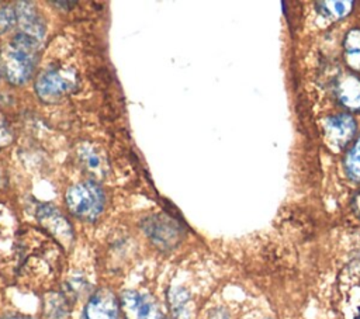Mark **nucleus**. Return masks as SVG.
<instances>
[{
    "label": "nucleus",
    "mask_w": 360,
    "mask_h": 319,
    "mask_svg": "<svg viewBox=\"0 0 360 319\" xmlns=\"http://www.w3.org/2000/svg\"><path fill=\"white\" fill-rule=\"evenodd\" d=\"M39 59V41L18 32L0 51V67L8 83L21 86L27 83Z\"/></svg>",
    "instance_id": "nucleus-1"
},
{
    "label": "nucleus",
    "mask_w": 360,
    "mask_h": 319,
    "mask_svg": "<svg viewBox=\"0 0 360 319\" xmlns=\"http://www.w3.org/2000/svg\"><path fill=\"white\" fill-rule=\"evenodd\" d=\"M34 87L42 103L55 104L77 90L79 73L72 66H49L38 74Z\"/></svg>",
    "instance_id": "nucleus-2"
},
{
    "label": "nucleus",
    "mask_w": 360,
    "mask_h": 319,
    "mask_svg": "<svg viewBox=\"0 0 360 319\" xmlns=\"http://www.w3.org/2000/svg\"><path fill=\"white\" fill-rule=\"evenodd\" d=\"M69 212L82 221L93 222L104 211L105 195L94 180H84L73 184L65 195Z\"/></svg>",
    "instance_id": "nucleus-3"
},
{
    "label": "nucleus",
    "mask_w": 360,
    "mask_h": 319,
    "mask_svg": "<svg viewBox=\"0 0 360 319\" xmlns=\"http://www.w3.org/2000/svg\"><path fill=\"white\" fill-rule=\"evenodd\" d=\"M37 219L45 232H48L63 249H69L72 246L75 239L73 228L56 207L51 204H41L37 208Z\"/></svg>",
    "instance_id": "nucleus-4"
},
{
    "label": "nucleus",
    "mask_w": 360,
    "mask_h": 319,
    "mask_svg": "<svg viewBox=\"0 0 360 319\" xmlns=\"http://www.w3.org/2000/svg\"><path fill=\"white\" fill-rule=\"evenodd\" d=\"M120 309L125 319H166L165 313L150 295L134 289L121 292Z\"/></svg>",
    "instance_id": "nucleus-5"
},
{
    "label": "nucleus",
    "mask_w": 360,
    "mask_h": 319,
    "mask_svg": "<svg viewBox=\"0 0 360 319\" xmlns=\"http://www.w3.org/2000/svg\"><path fill=\"white\" fill-rule=\"evenodd\" d=\"M142 228L150 240L162 249L174 246L180 239L179 226L165 215H152L143 219Z\"/></svg>",
    "instance_id": "nucleus-6"
},
{
    "label": "nucleus",
    "mask_w": 360,
    "mask_h": 319,
    "mask_svg": "<svg viewBox=\"0 0 360 319\" xmlns=\"http://www.w3.org/2000/svg\"><path fill=\"white\" fill-rule=\"evenodd\" d=\"M323 132L326 143L335 149L340 150L347 146V143L353 139L356 132V122L347 114L332 115L323 122Z\"/></svg>",
    "instance_id": "nucleus-7"
},
{
    "label": "nucleus",
    "mask_w": 360,
    "mask_h": 319,
    "mask_svg": "<svg viewBox=\"0 0 360 319\" xmlns=\"http://www.w3.org/2000/svg\"><path fill=\"white\" fill-rule=\"evenodd\" d=\"M86 319H120V301L108 288L97 289L84 306Z\"/></svg>",
    "instance_id": "nucleus-8"
},
{
    "label": "nucleus",
    "mask_w": 360,
    "mask_h": 319,
    "mask_svg": "<svg viewBox=\"0 0 360 319\" xmlns=\"http://www.w3.org/2000/svg\"><path fill=\"white\" fill-rule=\"evenodd\" d=\"M80 166L96 180H103L108 174V160L105 153L91 142H83L76 149Z\"/></svg>",
    "instance_id": "nucleus-9"
},
{
    "label": "nucleus",
    "mask_w": 360,
    "mask_h": 319,
    "mask_svg": "<svg viewBox=\"0 0 360 319\" xmlns=\"http://www.w3.org/2000/svg\"><path fill=\"white\" fill-rule=\"evenodd\" d=\"M15 22L20 27V32L27 34L41 42L45 35V22L35 8L34 4L28 1L18 3L15 7Z\"/></svg>",
    "instance_id": "nucleus-10"
},
{
    "label": "nucleus",
    "mask_w": 360,
    "mask_h": 319,
    "mask_svg": "<svg viewBox=\"0 0 360 319\" xmlns=\"http://www.w3.org/2000/svg\"><path fill=\"white\" fill-rule=\"evenodd\" d=\"M340 101L350 110H360V80L352 74L340 79L338 84Z\"/></svg>",
    "instance_id": "nucleus-11"
},
{
    "label": "nucleus",
    "mask_w": 360,
    "mask_h": 319,
    "mask_svg": "<svg viewBox=\"0 0 360 319\" xmlns=\"http://www.w3.org/2000/svg\"><path fill=\"white\" fill-rule=\"evenodd\" d=\"M44 319H69V308L59 294H49L44 304Z\"/></svg>",
    "instance_id": "nucleus-12"
},
{
    "label": "nucleus",
    "mask_w": 360,
    "mask_h": 319,
    "mask_svg": "<svg viewBox=\"0 0 360 319\" xmlns=\"http://www.w3.org/2000/svg\"><path fill=\"white\" fill-rule=\"evenodd\" d=\"M345 170L352 180L360 181V135L352 149L346 153Z\"/></svg>",
    "instance_id": "nucleus-13"
},
{
    "label": "nucleus",
    "mask_w": 360,
    "mask_h": 319,
    "mask_svg": "<svg viewBox=\"0 0 360 319\" xmlns=\"http://www.w3.org/2000/svg\"><path fill=\"white\" fill-rule=\"evenodd\" d=\"M321 6H322L321 10L326 17L340 18L350 11L353 3L352 1H322Z\"/></svg>",
    "instance_id": "nucleus-14"
},
{
    "label": "nucleus",
    "mask_w": 360,
    "mask_h": 319,
    "mask_svg": "<svg viewBox=\"0 0 360 319\" xmlns=\"http://www.w3.org/2000/svg\"><path fill=\"white\" fill-rule=\"evenodd\" d=\"M15 24V10L10 6L0 4V34L6 32Z\"/></svg>",
    "instance_id": "nucleus-15"
},
{
    "label": "nucleus",
    "mask_w": 360,
    "mask_h": 319,
    "mask_svg": "<svg viewBox=\"0 0 360 319\" xmlns=\"http://www.w3.org/2000/svg\"><path fill=\"white\" fill-rule=\"evenodd\" d=\"M345 48L349 56L360 55V30H352L345 41Z\"/></svg>",
    "instance_id": "nucleus-16"
},
{
    "label": "nucleus",
    "mask_w": 360,
    "mask_h": 319,
    "mask_svg": "<svg viewBox=\"0 0 360 319\" xmlns=\"http://www.w3.org/2000/svg\"><path fill=\"white\" fill-rule=\"evenodd\" d=\"M13 142V131L4 115L0 112V148H4Z\"/></svg>",
    "instance_id": "nucleus-17"
},
{
    "label": "nucleus",
    "mask_w": 360,
    "mask_h": 319,
    "mask_svg": "<svg viewBox=\"0 0 360 319\" xmlns=\"http://www.w3.org/2000/svg\"><path fill=\"white\" fill-rule=\"evenodd\" d=\"M353 208H354V212L357 214V216L360 218V193L354 197V201H353Z\"/></svg>",
    "instance_id": "nucleus-18"
},
{
    "label": "nucleus",
    "mask_w": 360,
    "mask_h": 319,
    "mask_svg": "<svg viewBox=\"0 0 360 319\" xmlns=\"http://www.w3.org/2000/svg\"><path fill=\"white\" fill-rule=\"evenodd\" d=\"M1 319H31V318L22 316V315H7V316H4Z\"/></svg>",
    "instance_id": "nucleus-19"
},
{
    "label": "nucleus",
    "mask_w": 360,
    "mask_h": 319,
    "mask_svg": "<svg viewBox=\"0 0 360 319\" xmlns=\"http://www.w3.org/2000/svg\"><path fill=\"white\" fill-rule=\"evenodd\" d=\"M211 319H226V316H225L222 312H219V311H218L215 315H212V316H211Z\"/></svg>",
    "instance_id": "nucleus-20"
}]
</instances>
